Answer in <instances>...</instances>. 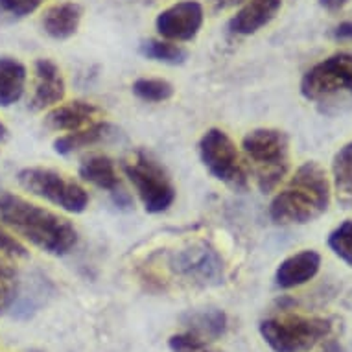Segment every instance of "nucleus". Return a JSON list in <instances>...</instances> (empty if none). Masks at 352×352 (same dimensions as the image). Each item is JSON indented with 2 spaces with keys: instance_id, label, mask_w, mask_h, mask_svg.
<instances>
[{
  "instance_id": "nucleus-25",
  "label": "nucleus",
  "mask_w": 352,
  "mask_h": 352,
  "mask_svg": "<svg viewBox=\"0 0 352 352\" xmlns=\"http://www.w3.org/2000/svg\"><path fill=\"white\" fill-rule=\"evenodd\" d=\"M168 346L172 352H219L210 345V341L203 340L201 336L194 334V332L173 334L168 340Z\"/></svg>"
},
{
  "instance_id": "nucleus-31",
  "label": "nucleus",
  "mask_w": 352,
  "mask_h": 352,
  "mask_svg": "<svg viewBox=\"0 0 352 352\" xmlns=\"http://www.w3.org/2000/svg\"><path fill=\"white\" fill-rule=\"evenodd\" d=\"M8 137V129H6V126H4V124H2V122H0V142H2V140L6 139Z\"/></svg>"
},
{
  "instance_id": "nucleus-16",
  "label": "nucleus",
  "mask_w": 352,
  "mask_h": 352,
  "mask_svg": "<svg viewBox=\"0 0 352 352\" xmlns=\"http://www.w3.org/2000/svg\"><path fill=\"white\" fill-rule=\"evenodd\" d=\"M83 17V8L78 2H61L48 8L43 15V30L52 39L65 41L78 32Z\"/></svg>"
},
{
  "instance_id": "nucleus-19",
  "label": "nucleus",
  "mask_w": 352,
  "mask_h": 352,
  "mask_svg": "<svg viewBox=\"0 0 352 352\" xmlns=\"http://www.w3.org/2000/svg\"><path fill=\"white\" fill-rule=\"evenodd\" d=\"M332 188L340 207L352 208V142L340 148L332 161Z\"/></svg>"
},
{
  "instance_id": "nucleus-10",
  "label": "nucleus",
  "mask_w": 352,
  "mask_h": 352,
  "mask_svg": "<svg viewBox=\"0 0 352 352\" xmlns=\"http://www.w3.org/2000/svg\"><path fill=\"white\" fill-rule=\"evenodd\" d=\"M203 6L196 0H183L157 15V32L170 41H192L203 26Z\"/></svg>"
},
{
  "instance_id": "nucleus-18",
  "label": "nucleus",
  "mask_w": 352,
  "mask_h": 352,
  "mask_svg": "<svg viewBox=\"0 0 352 352\" xmlns=\"http://www.w3.org/2000/svg\"><path fill=\"white\" fill-rule=\"evenodd\" d=\"M26 85V69L13 58H0V107L17 104Z\"/></svg>"
},
{
  "instance_id": "nucleus-6",
  "label": "nucleus",
  "mask_w": 352,
  "mask_h": 352,
  "mask_svg": "<svg viewBox=\"0 0 352 352\" xmlns=\"http://www.w3.org/2000/svg\"><path fill=\"white\" fill-rule=\"evenodd\" d=\"M24 190L54 203L67 212L80 214L89 205V194L80 183L50 168H24L17 175Z\"/></svg>"
},
{
  "instance_id": "nucleus-21",
  "label": "nucleus",
  "mask_w": 352,
  "mask_h": 352,
  "mask_svg": "<svg viewBox=\"0 0 352 352\" xmlns=\"http://www.w3.org/2000/svg\"><path fill=\"white\" fill-rule=\"evenodd\" d=\"M139 52L146 59H151V61L164 65H183L186 58H188V52L181 45L161 39L142 41L139 47Z\"/></svg>"
},
{
  "instance_id": "nucleus-24",
  "label": "nucleus",
  "mask_w": 352,
  "mask_h": 352,
  "mask_svg": "<svg viewBox=\"0 0 352 352\" xmlns=\"http://www.w3.org/2000/svg\"><path fill=\"white\" fill-rule=\"evenodd\" d=\"M17 273L10 264L0 258V314L8 310L17 297Z\"/></svg>"
},
{
  "instance_id": "nucleus-1",
  "label": "nucleus",
  "mask_w": 352,
  "mask_h": 352,
  "mask_svg": "<svg viewBox=\"0 0 352 352\" xmlns=\"http://www.w3.org/2000/svg\"><path fill=\"white\" fill-rule=\"evenodd\" d=\"M0 223L54 256L69 254L78 243V232L69 219L6 190H0Z\"/></svg>"
},
{
  "instance_id": "nucleus-3",
  "label": "nucleus",
  "mask_w": 352,
  "mask_h": 352,
  "mask_svg": "<svg viewBox=\"0 0 352 352\" xmlns=\"http://www.w3.org/2000/svg\"><path fill=\"white\" fill-rule=\"evenodd\" d=\"M243 153L262 194H270L289 172V137L280 129L262 127L242 140Z\"/></svg>"
},
{
  "instance_id": "nucleus-5",
  "label": "nucleus",
  "mask_w": 352,
  "mask_h": 352,
  "mask_svg": "<svg viewBox=\"0 0 352 352\" xmlns=\"http://www.w3.org/2000/svg\"><path fill=\"white\" fill-rule=\"evenodd\" d=\"M126 177L139 194L140 201L150 214H161L175 201V188L161 162L148 151L139 150L124 164Z\"/></svg>"
},
{
  "instance_id": "nucleus-8",
  "label": "nucleus",
  "mask_w": 352,
  "mask_h": 352,
  "mask_svg": "<svg viewBox=\"0 0 352 352\" xmlns=\"http://www.w3.org/2000/svg\"><path fill=\"white\" fill-rule=\"evenodd\" d=\"M300 94L312 102H323L340 94L352 96V54H334L314 65L300 80Z\"/></svg>"
},
{
  "instance_id": "nucleus-23",
  "label": "nucleus",
  "mask_w": 352,
  "mask_h": 352,
  "mask_svg": "<svg viewBox=\"0 0 352 352\" xmlns=\"http://www.w3.org/2000/svg\"><path fill=\"white\" fill-rule=\"evenodd\" d=\"M329 248L332 253L352 267V219H345L329 234Z\"/></svg>"
},
{
  "instance_id": "nucleus-11",
  "label": "nucleus",
  "mask_w": 352,
  "mask_h": 352,
  "mask_svg": "<svg viewBox=\"0 0 352 352\" xmlns=\"http://www.w3.org/2000/svg\"><path fill=\"white\" fill-rule=\"evenodd\" d=\"M80 177L91 185L107 190L116 207L131 208V197L120 185V177L116 173L115 162L105 155L89 157L80 164Z\"/></svg>"
},
{
  "instance_id": "nucleus-29",
  "label": "nucleus",
  "mask_w": 352,
  "mask_h": 352,
  "mask_svg": "<svg viewBox=\"0 0 352 352\" xmlns=\"http://www.w3.org/2000/svg\"><path fill=\"white\" fill-rule=\"evenodd\" d=\"M245 0H208V4L212 6L214 12H223L229 8H234L238 4H243Z\"/></svg>"
},
{
  "instance_id": "nucleus-32",
  "label": "nucleus",
  "mask_w": 352,
  "mask_h": 352,
  "mask_svg": "<svg viewBox=\"0 0 352 352\" xmlns=\"http://www.w3.org/2000/svg\"><path fill=\"white\" fill-rule=\"evenodd\" d=\"M323 352H343V351H341V346H338L336 343H332V345L327 346Z\"/></svg>"
},
{
  "instance_id": "nucleus-22",
  "label": "nucleus",
  "mask_w": 352,
  "mask_h": 352,
  "mask_svg": "<svg viewBox=\"0 0 352 352\" xmlns=\"http://www.w3.org/2000/svg\"><path fill=\"white\" fill-rule=\"evenodd\" d=\"M133 94L142 102L161 104L173 96V87L170 81L157 80V78H140L133 83Z\"/></svg>"
},
{
  "instance_id": "nucleus-26",
  "label": "nucleus",
  "mask_w": 352,
  "mask_h": 352,
  "mask_svg": "<svg viewBox=\"0 0 352 352\" xmlns=\"http://www.w3.org/2000/svg\"><path fill=\"white\" fill-rule=\"evenodd\" d=\"M45 0H0V13L10 17L23 19L34 13Z\"/></svg>"
},
{
  "instance_id": "nucleus-27",
  "label": "nucleus",
  "mask_w": 352,
  "mask_h": 352,
  "mask_svg": "<svg viewBox=\"0 0 352 352\" xmlns=\"http://www.w3.org/2000/svg\"><path fill=\"white\" fill-rule=\"evenodd\" d=\"M26 254H28V251L23 243L0 229V258H23Z\"/></svg>"
},
{
  "instance_id": "nucleus-13",
  "label": "nucleus",
  "mask_w": 352,
  "mask_h": 352,
  "mask_svg": "<svg viewBox=\"0 0 352 352\" xmlns=\"http://www.w3.org/2000/svg\"><path fill=\"white\" fill-rule=\"evenodd\" d=\"M319 270H321V254L314 249H305L280 262V266L275 272V283L283 289L297 288L310 283Z\"/></svg>"
},
{
  "instance_id": "nucleus-7",
  "label": "nucleus",
  "mask_w": 352,
  "mask_h": 352,
  "mask_svg": "<svg viewBox=\"0 0 352 352\" xmlns=\"http://www.w3.org/2000/svg\"><path fill=\"white\" fill-rule=\"evenodd\" d=\"M199 155L212 177H216L232 190H248V172L240 161L236 146L226 131L208 129L199 140Z\"/></svg>"
},
{
  "instance_id": "nucleus-28",
  "label": "nucleus",
  "mask_w": 352,
  "mask_h": 352,
  "mask_svg": "<svg viewBox=\"0 0 352 352\" xmlns=\"http://www.w3.org/2000/svg\"><path fill=\"white\" fill-rule=\"evenodd\" d=\"M332 37L336 41H352V21H345V23L338 24L332 30Z\"/></svg>"
},
{
  "instance_id": "nucleus-17",
  "label": "nucleus",
  "mask_w": 352,
  "mask_h": 352,
  "mask_svg": "<svg viewBox=\"0 0 352 352\" xmlns=\"http://www.w3.org/2000/svg\"><path fill=\"white\" fill-rule=\"evenodd\" d=\"M115 135V127L107 124V122H94L91 126L67 133L63 137H59L54 142V150L59 155H70L74 151H80L83 148H91L100 142H105Z\"/></svg>"
},
{
  "instance_id": "nucleus-4",
  "label": "nucleus",
  "mask_w": 352,
  "mask_h": 352,
  "mask_svg": "<svg viewBox=\"0 0 352 352\" xmlns=\"http://www.w3.org/2000/svg\"><path fill=\"white\" fill-rule=\"evenodd\" d=\"M332 332V321L308 316H278L260 323V336L275 352H310Z\"/></svg>"
},
{
  "instance_id": "nucleus-20",
  "label": "nucleus",
  "mask_w": 352,
  "mask_h": 352,
  "mask_svg": "<svg viewBox=\"0 0 352 352\" xmlns=\"http://www.w3.org/2000/svg\"><path fill=\"white\" fill-rule=\"evenodd\" d=\"M188 332L201 336L203 340L214 341L226 334L227 330V316L223 310L218 308H205V310H196V312H188L183 318Z\"/></svg>"
},
{
  "instance_id": "nucleus-9",
  "label": "nucleus",
  "mask_w": 352,
  "mask_h": 352,
  "mask_svg": "<svg viewBox=\"0 0 352 352\" xmlns=\"http://www.w3.org/2000/svg\"><path fill=\"white\" fill-rule=\"evenodd\" d=\"M168 266L173 275L197 286H219L226 280L223 258L207 242H196L170 254Z\"/></svg>"
},
{
  "instance_id": "nucleus-12",
  "label": "nucleus",
  "mask_w": 352,
  "mask_h": 352,
  "mask_svg": "<svg viewBox=\"0 0 352 352\" xmlns=\"http://www.w3.org/2000/svg\"><path fill=\"white\" fill-rule=\"evenodd\" d=\"M65 96V81L61 70L52 59H39L35 63V89L30 107L43 111L59 104Z\"/></svg>"
},
{
  "instance_id": "nucleus-30",
  "label": "nucleus",
  "mask_w": 352,
  "mask_h": 352,
  "mask_svg": "<svg viewBox=\"0 0 352 352\" xmlns=\"http://www.w3.org/2000/svg\"><path fill=\"white\" fill-rule=\"evenodd\" d=\"M349 0H319V4L324 8V10H329V12H338L341 8L345 6Z\"/></svg>"
},
{
  "instance_id": "nucleus-15",
  "label": "nucleus",
  "mask_w": 352,
  "mask_h": 352,
  "mask_svg": "<svg viewBox=\"0 0 352 352\" xmlns=\"http://www.w3.org/2000/svg\"><path fill=\"white\" fill-rule=\"evenodd\" d=\"M102 115L100 107L87 102H72V104L59 105L45 116V126L52 131H78L91 126Z\"/></svg>"
},
{
  "instance_id": "nucleus-14",
  "label": "nucleus",
  "mask_w": 352,
  "mask_h": 352,
  "mask_svg": "<svg viewBox=\"0 0 352 352\" xmlns=\"http://www.w3.org/2000/svg\"><path fill=\"white\" fill-rule=\"evenodd\" d=\"M283 6V0H248L229 21V30L236 35H253L272 23Z\"/></svg>"
},
{
  "instance_id": "nucleus-2",
  "label": "nucleus",
  "mask_w": 352,
  "mask_h": 352,
  "mask_svg": "<svg viewBox=\"0 0 352 352\" xmlns=\"http://www.w3.org/2000/svg\"><path fill=\"white\" fill-rule=\"evenodd\" d=\"M329 175L316 161L297 168L289 183L273 197L270 216L278 226H306L321 218L330 205Z\"/></svg>"
}]
</instances>
